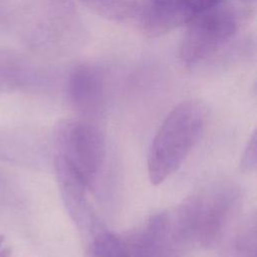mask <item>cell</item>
<instances>
[{"mask_svg":"<svg viewBox=\"0 0 257 257\" xmlns=\"http://www.w3.org/2000/svg\"><path fill=\"white\" fill-rule=\"evenodd\" d=\"M207 108L196 99L184 100L166 116L148 155V174L153 185L173 175L198 142L206 123Z\"/></svg>","mask_w":257,"mask_h":257,"instance_id":"6da1fadb","label":"cell"},{"mask_svg":"<svg viewBox=\"0 0 257 257\" xmlns=\"http://www.w3.org/2000/svg\"><path fill=\"white\" fill-rule=\"evenodd\" d=\"M54 146L55 155L64 159L92 187L105 156L101 131L85 120H65L56 126Z\"/></svg>","mask_w":257,"mask_h":257,"instance_id":"7a4b0ae2","label":"cell"},{"mask_svg":"<svg viewBox=\"0 0 257 257\" xmlns=\"http://www.w3.org/2000/svg\"><path fill=\"white\" fill-rule=\"evenodd\" d=\"M238 19L233 10L219 4L195 15L189 22L180 47L186 65H196L222 48L237 32Z\"/></svg>","mask_w":257,"mask_h":257,"instance_id":"3957f363","label":"cell"},{"mask_svg":"<svg viewBox=\"0 0 257 257\" xmlns=\"http://www.w3.org/2000/svg\"><path fill=\"white\" fill-rule=\"evenodd\" d=\"M238 199V192L227 186L190 197L193 240L207 248L224 242L237 213Z\"/></svg>","mask_w":257,"mask_h":257,"instance_id":"277c9868","label":"cell"},{"mask_svg":"<svg viewBox=\"0 0 257 257\" xmlns=\"http://www.w3.org/2000/svg\"><path fill=\"white\" fill-rule=\"evenodd\" d=\"M54 166L64 207L71 221L87 242L106 229L90 201L89 189L91 187L60 156L54 155Z\"/></svg>","mask_w":257,"mask_h":257,"instance_id":"5b68a950","label":"cell"},{"mask_svg":"<svg viewBox=\"0 0 257 257\" xmlns=\"http://www.w3.org/2000/svg\"><path fill=\"white\" fill-rule=\"evenodd\" d=\"M67 96L72 107L86 116L98 114L104 103V82L101 71L94 65L80 64L69 73Z\"/></svg>","mask_w":257,"mask_h":257,"instance_id":"8992f818","label":"cell"},{"mask_svg":"<svg viewBox=\"0 0 257 257\" xmlns=\"http://www.w3.org/2000/svg\"><path fill=\"white\" fill-rule=\"evenodd\" d=\"M194 16L179 0H141L137 21L150 36H159L188 24Z\"/></svg>","mask_w":257,"mask_h":257,"instance_id":"52a82bcc","label":"cell"},{"mask_svg":"<svg viewBox=\"0 0 257 257\" xmlns=\"http://www.w3.org/2000/svg\"><path fill=\"white\" fill-rule=\"evenodd\" d=\"M93 14L114 22H130L137 20L140 9V0H80Z\"/></svg>","mask_w":257,"mask_h":257,"instance_id":"ba28073f","label":"cell"},{"mask_svg":"<svg viewBox=\"0 0 257 257\" xmlns=\"http://www.w3.org/2000/svg\"><path fill=\"white\" fill-rule=\"evenodd\" d=\"M256 247L255 218L238 225L234 232L227 236L223 251L227 257H251Z\"/></svg>","mask_w":257,"mask_h":257,"instance_id":"9c48e42d","label":"cell"},{"mask_svg":"<svg viewBox=\"0 0 257 257\" xmlns=\"http://www.w3.org/2000/svg\"><path fill=\"white\" fill-rule=\"evenodd\" d=\"M85 253L86 257H127L128 249L124 239L104 229L86 242Z\"/></svg>","mask_w":257,"mask_h":257,"instance_id":"30bf717a","label":"cell"},{"mask_svg":"<svg viewBox=\"0 0 257 257\" xmlns=\"http://www.w3.org/2000/svg\"><path fill=\"white\" fill-rule=\"evenodd\" d=\"M257 167V133L254 131L244 148L240 160V169L245 173H251Z\"/></svg>","mask_w":257,"mask_h":257,"instance_id":"8fae6325","label":"cell"},{"mask_svg":"<svg viewBox=\"0 0 257 257\" xmlns=\"http://www.w3.org/2000/svg\"><path fill=\"white\" fill-rule=\"evenodd\" d=\"M183 6L191 13L193 16L198 13L222 4L224 0H179Z\"/></svg>","mask_w":257,"mask_h":257,"instance_id":"7c38bea8","label":"cell"},{"mask_svg":"<svg viewBox=\"0 0 257 257\" xmlns=\"http://www.w3.org/2000/svg\"><path fill=\"white\" fill-rule=\"evenodd\" d=\"M0 257H11L10 249H3L0 250Z\"/></svg>","mask_w":257,"mask_h":257,"instance_id":"4fadbf2b","label":"cell"},{"mask_svg":"<svg viewBox=\"0 0 257 257\" xmlns=\"http://www.w3.org/2000/svg\"><path fill=\"white\" fill-rule=\"evenodd\" d=\"M3 240H4V238H3V236H1V235H0V246H1V244H2V242H3Z\"/></svg>","mask_w":257,"mask_h":257,"instance_id":"5bb4252c","label":"cell"},{"mask_svg":"<svg viewBox=\"0 0 257 257\" xmlns=\"http://www.w3.org/2000/svg\"><path fill=\"white\" fill-rule=\"evenodd\" d=\"M127 257H141V256H136V255H128Z\"/></svg>","mask_w":257,"mask_h":257,"instance_id":"9a60e30c","label":"cell"}]
</instances>
